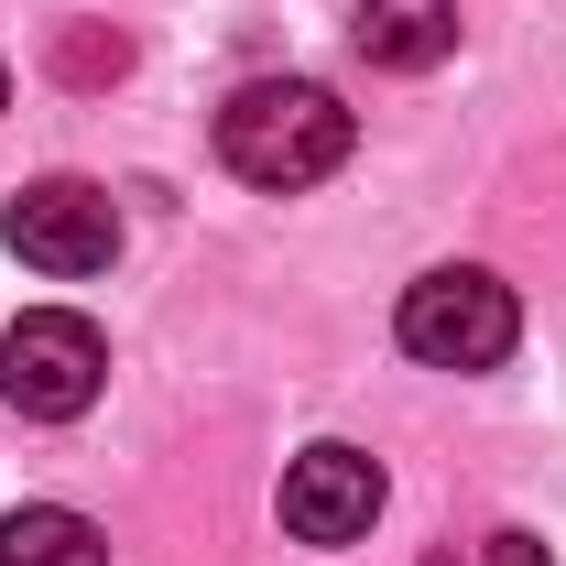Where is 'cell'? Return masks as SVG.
<instances>
[{"label":"cell","instance_id":"6da1fadb","mask_svg":"<svg viewBox=\"0 0 566 566\" xmlns=\"http://www.w3.org/2000/svg\"><path fill=\"white\" fill-rule=\"evenodd\" d=\"M218 164L240 175V186H327L338 164H349V109H338V87H316V76H251V87H229V109H218Z\"/></svg>","mask_w":566,"mask_h":566},{"label":"cell","instance_id":"7a4b0ae2","mask_svg":"<svg viewBox=\"0 0 566 566\" xmlns=\"http://www.w3.org/2000/svg\"><path fill=\"white\" fill-rule=\"evenodd\" d=\"M403 349L424 370H501L512 338H523V305H512V283L480 273V262H447V273H415L403 283Z\"/></svg>","mask_w":566,"mask_h":566},{"label":"cell","instance_id":"3957f363","mask_svg":"<svg viewBox=\"0 0 566 566\" xmlns=\"http://www.w3.org/2000/svg\"><path fill=\"white\" fill-rule=\"evenodd\" d=\"M98 381H109V338L87 316H66V305H33L0 338V392H11V415H33V424H76L98 403Z\"/></svg>","mask_w":566,"mask_h":566},{"label":"cell","instance_id":"277c9868","mask_svg":"<svg viewBox=\"0 0 566 566\" xmlns=\"http://www.w3.org/2000/svg\"><path fill=\"white\" fill-rule=\"evenodd\" d=\"M0 240L33 262V273H109V251H120V208H109V186H87V175H44V186H22L11 218H0Z\"/></svg>","mask_w":566,"mask_h":566},{"label":"cell","instance_id":"5b68a950","mask_svg":"<svg viewBox=\"0 0 566 566\" xmlns=\"http://www.w3.org/2000/svg\"><path fill=\"white\" fill-rule=\"evenodd\" d=\"M381 523V458H359V447H305L294 469H283V534L294 545H359Z\"/></svg>","mask_w":566,"mask_h":566},{"label":"cell","instance_id":"8992f818","mask_svg":"<svg viewBox=\"0 0 566 566\" xmlns=\"http://www.w3.org/2000/svg\"><path fill=\"white\" fill-rule=\"evenodd\" d=\"M349 44L392 76H424L458 55V0H359L349 11Z\"/></svg>","mask_w":566,"mask_h":566},{"label":"cell","instance_id":"52a82bcc","mask_svg":"<svg viewBox=\"0 0 566 566\" xmlns=\"http://www.w3.org/2000/svg\"><path fill=\"white\" fill-rule=\"evenodd\" d=\"M0 566H109V534L66 501H22L0 523Z\"/></svg>","mask_w":566,"mask_h":566},{"label":"cell","instance_id":"ba28073f","mask_svg":"<svg viewBox=\"0 0 566 566\" xmlns=\"http://www.w3.org/2000/svg\"><path fill=\"white\" fill-rule=\"evenodd\" d=\"M491 566H556V556H545L534 534H491Z\"/></svg>","mask_w":566,"mask_h":566},{"label":"cell","instance_id":"9c48e42d","mask_svg":"<svg viewBox=\"0 0 566 566\" xmlns=\"http://www.w3.org/2000/svg\"><path fill=\"white\" fill-rule=\"evenodd\" d=\"M0 109H11V76H0Z\"/></svg>","mask_w":566,"mask_h":566},{"label":"cell","instance_id":"30bf717a","mask_svg":"<svg viewBox=\"0 0 566 566\" xmlns=\"http://www.w3.org/2000/svg\"><path fill=\"white\" fill-rule=\"evenodd\" d=\"M424 566H458V556H424Z\"/></svg>","mask_w":566,"mask_h":566}]
</instances>
